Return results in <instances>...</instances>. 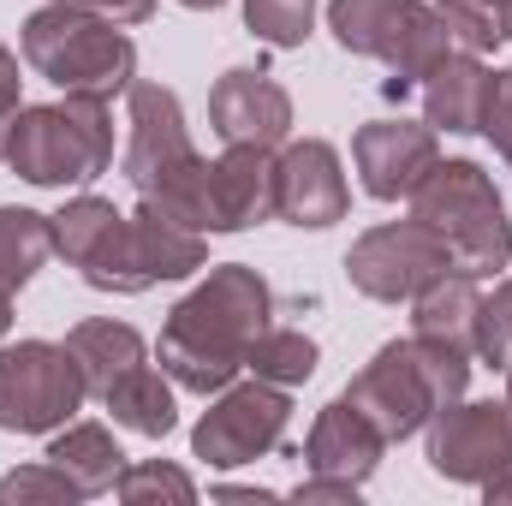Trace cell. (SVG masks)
Returning <instances> with one entry per match:
<instances>
[{"mask_svg": "<svg viewBox=\"0 0 512 506\" xmlns=\"http://www.w3.org/2000/svg\"><path fill=\"white\" fill-rule=\"evenodd\" d=\"M268 316H274V292L256 268H245V262L209 268V280L197 292H185L161 328L155 352H161L167 381H179L185 393H203V399L233 387L251 340L268 328Z\"/></svg>", "mask_w": 512, "mask_h": 506, "instance_id": "obj_1", "label": "cell"}, {"mask_svg": "<svg viewBox=\"0 0 512 506\" xmlns=\"http://www.w3.org/2000/svg\"><path fill=\"white\" fill-rule=\"evenodd\" d=\"M18 48H24V66L66 96L114 102L120 90L137 84V42L126 36V24H108V18L60 6V0H48L42 12L24 18Z\"/></svg>", "mask_w": 512, "mask_h": 506, "instance_id": "obj_2", "label": "cell"}, {"mask_svg": "<svg viewBox=\"0 0 512 506\" xmlns=\"http://www.w3.org/2000/svg\"><path fill=\"white\" fill-rule=\"evenodd\" d=\"M411 221H423L459 274L489 280L512 262V221L495 179L477 161H435L411 191Z\"/></svg>", "mask_w": 512, "mask_h": 506, "instance_id": "obj_3", "label": "cell"}, {"mask_svg": "<svg viewBox=\"0 0 512 506\" xmlns=\"http://www.w3.org/2000/svg\"><path fill=\"white\" fill-rule=\"evenodd\" d=\"M465 381H471V358L447 352V346H429V340H387L382 352L352 376L346 399L382 429V441H411L417 429H429V417L453 399H465Z\"/></svg>", "mask_w": 512, "mask_h": 506, "instance_id": "obj_4", "label": "cell"}, {"mask_svg": "<svg viewBox=\"0 0 512 506\" xmlns=\"http://www.w3.org/2000/svg\"><path fill=\"white\" fill-rule=\"evenodd\" d=\"M6 167L42 191L90 185L114 167V114L102 96H66L48 108H18L6 131Z\"/></svg>", "mask_w": 512, "mask_h": 506, "instance_id": "obj_5", "label": "cell"}, {"mask_svg": "<svg viewBox=\"0 0 512 506\" xmlns=\"http://www.w3.org/2000/svg\"><path fill=\"white\" fill-rule=\"evenodd\" d=\"M126 179L137 197H149L155 209H167L173 221L203 233V179L209 161L197 155L185 108L167 84H131V143H126Z\"/></svg>", "mask_w": 512, "mask_h": 506, "instance_id": "obj_6", "label": "cell"}, {"mask_svg": "<svg viewBox=\"0 0 512 506\" xmlns=\"http://www.w3.org/2000/svg\"><path fill=\"white\" fill-rule=\"evenodd\" d=\"M209 262V233L173 221L167 209H155L149 197L137 203V215H120L108 227V239L78 262V274L96 286V292H149L161 280H185Z\"/></svg>", "mask_w": 512, "mask_h": 506, "instance_id": "obj_7", "label": "cell"}, {"mask_svg": "<svg viewBox=\"0 0 512 506\" xmlns=\"http://www.w3.org/2000/svg\"><path fill=\"white\" fill-rule=\"evenodd\" d=\"M90 387L72 352L54 340H18L0 352V429L6 435H54L84 411Z\"/></svg>", "mask_w": 512, "mask_h": 506, "instance_id": "obj_8", "label": "cell"}, {"mask_svg": "<svg viewBox=\"0 0 512 506\" xmlns=\"http://www.w3.org/2000/svg\"><path fill=\"white\" fill-rule=\"evenodd\" d=\"M286 423H292L286 387H274V381H233V387L215 393V405L191 429V453L209 459L215 471L256 465L262 453H274L286 441Z\"/></svg>", "mask_w": 512, "mask_h": 506, "instance_id": "obj_9", "label": "cell"}, {"mask_svg": "<svg viewBox=\"0 0 512 506\" xmlns=\"http://www.w3.org/2000/svg\"><path fill=\"white\" fill-rule=\"evenodd\" d=\"M453 268V256L441 251V239L423 221H387L370 227L352 251H346V280L376 298V304H411L429 280H441Z\"/></svg>", "mask_w": 512, "mask_h": 506, "instance_id": "obj_10", "label": "cell"}, {"mask_svg": "<svg viewBox=\"0 0 512 506\" xmlns=\"http://www.w3.org/2000/svg\"><path fill=\"white\" fill-rule=\"evenodd\" d=\"M429 471L447 483H489L512 471V405L453 399L429 417Z\"/></svg>", "mask_w": 512, "mask_h": 506, "instance_id": "obj_11", "label": "cell"}, {"mask_svg": "<svg viewBox=\"0 0 512 506\" xmlns=\"http://www.w3.org/2000/svg\"><path fill=\"white\" fill-rule=\"evenodd\" d=\"M346 209H352V191H346L334 143L304 137V143H286L274 155V215L280 221H292L304 233H322V227L346 221Z\"/></svg>", "mask_w": 512, "mask_h": 506, "instance_id": "obj_12", "label": "cell"}, {"mask_svg": "<svg viewBox=\"0 0 512 506\" xmlns=\"http://www.w3.org/2000/svg\"><path fill=\"white\" fill-rule=\"evenodd\" d=\"M352 161H358V173H364V191L376 197V203H399V197H411L417 191V179L441 161V149H435V126L423 120H370V126H358L352 137Z\"/></svg>", "mask_w": 512, "mask_h": 506, "instance_id": "obj_13", "label": "cell"}, {"mask_svg": "<svg viewBox=\"0 0 512 506\" xmlns=\"http://www.w3.org/2000/svg\"><path fill=\"white\" fill-rule=\"evenodd\" d=\"M274 215V149L227 143L203 179V233H245Z\"/></svg>", "mask_w": 512, "mask_h": 506, "instance_id": "obj_14", "label": "cell"}, {"mask_svg": "<svg viewBox=\"0 0 512 506\" xmlns=\"http://www.w3.org/2000/svg\"><path fill=\"white\" fill-rule=\"evenodd\" d=\"M209 126L221 131V143H256V149H280L292 137V96L256 72L233 66L227 78H215L209 90Z\"/></svg>", "mask_w": 512, "mask_h": 506, "instance_id": "obj_15", "label": "cell"}, {"mask_svg": "<svg viewBox=\"0 0 512 506\" xmlns=\"http://www.w3.org/2000/svg\"><path fill=\"white\" fill-rule=\"evenodd\" d=\"M387 441L382 429L340 393L334 405H322L316 411V423H310V441H304V465L316 471V477H340V483H370L376 477V465H382Z\"/></svg>", "mask_w": 512, "mask_h": 506, "instance_id": "obj_16", "label": "cell"}, {"mask_svg": "<svg viewBox=\"0 0 512 506\" xmlns=\"http://www.w3.org/2000/svg\"><path fill=\"white\" fill-rule=\"evenodd\" d=\"M489 102H495V72L483 66V54H447L429 78H423V120L435 131H453V137H471L489 120Z\"/></svg>", "mask_w": 512, "mask_h": 506, "instance_id": "obj_17", "label": "cell"}, {"mask_svg": "<svg viewBox=\"0 0 512 506\" xmlns=\"http://www.w3.org/2000/svg\"><path fill=\"white\" fill-rule=\"evenodd\" d=\"M477 304H483L477 280L447 268L441 280H429L411 298V334L429 340V346H447L459 358H477Z\"/></svg>", "mask_w": 512, "mask_h": 506, "instance_id": "obj_18", "label": "cell"}, {"mask_svg": "<svg viewBox=\"0 0 512 506\" xmlns=\"http://www.w3.org/2000/svg\"><path fill=\"white\" fill-rule=\"evenodd\" d=\"M66 352H72V364H78L90 393H108L131 364H143V334L131 322H114V316H90V322H78L66 334Z\"/></svg>", "mask_w": 512, "mask_h": 506, "instance_id": "obj_19", "label": "cell"}, {"mask_svg": "<svg viewBox=\"0 0 512 506\" xmlns=\"http://www.w3.org/2000/svg\"><path fill=\"white\" fill-rule=\"evenodd\" d=\"M48 465H60L84 495H108L120 483V471H126V453L102 423H66V429H54Z\"/></svg>", "mask_w": 512, "mask_h": 506, "instance_id": "obj_20", "label": "cell"}, {"mask_svg": "<svg viewBox=\"0 0 512 506\" xmlns=\"http://www.w3.org/2000/svg\"><path fill=\"white\" fill-rule=\"evenodd\" d=\"M102 405L114 411V423H120V429L149 435V441L173 435V423H179V405H173L167 370H149V364H131L126 376L102 393Z\"/></svg>", "mask_w": 512, "mask_h": 506, "instance_id": "obj_21", "label": "cell"}, {"mask_svg": "<svg viewBox=\"0 0 512 506\" xmlns=\"http://www.w3.org/2000/svg\"><path fill=\"white\" fill-rule=\"evenodd\" d=\"M417 0H328V30L346 54H364V60H387L399 24L411 18Z\"/></svg>", "mask_w": 512, "mask_h": 506, "instance_id": "obj_22", "label": "cell"}, {"mask_svg": "<svg viewBox=\"0 0 512 506\" xmlns=\"http://www.w3.org/2000/svg\"><path fill=\"white\" fill-rule=\"evenodd\" d=\"M54 251V221L36 209H0V292L30 286V274Z\"/></svg>", "mask_w": 512, "mask_h": 506, "instance_id": "obj_23", "label": "cell"}, {"mask_svg": "<svg viewBox=\"0 0 512 506\" xmlns=\"http://www.w3.org/2000/svg\"><path fill=\"white\" fill-rule=\"evenodd\" d=\"M316 364H322L316 340L298 334V328H274V322L256 334L251 352H245V370L256 381H274V387H304V381L316 376Z\"/></svg>", "mask_w": 512, "mask_h": 506, "instance_id": "obj_24", "label": "cell"}, {"mask_svg": "<svg viewBox=\"0 0 512 506\" xmlns=\"http://www.w3.org/2000/svg\"><path fill=\"white\" fill-rule=\"evenodd\" d=\"M48 221H54V251L78 268L84 256L108 239V227L120 221V209H114L108 197H72V203H66L60 215H48Z\"/></svg>", "mask_w": 512, "mask_h": 506, "instance_id": "obj_25", "label": "cell"}, {"mask_svg": "<svg viewBox=\"0 0 512 506\" xmlns=\"http://www.w3.org/2000/svg\"><path fill=\"white\" fill-rule=\"evenodd\" d=\"M114 495L126 506H191L197 501V483L179 471V465H161V459H143V465H126L120 471V483H114Z\"/></svg>", "mask_w": 512, "mask_h": 506, "instance_id": "obj_26", "label": "cell"}, {"mask_svg": "<svg viewBox=\"0 0 512 506\" xmlns=\"http://www.w3.org/2000/svg\"><path fill=\"white\" fill-rule=\"evenodd\" d=\"M245 24L268 48H304L316 24V0H245Z\"/></svg>", "mask_w": 512, "mask_h": 506, "instance_id": "obj_27", "label": "cell"}, {"mask_svg": "<svg viewBox=\"0 0 512 506\" xmlns=\"http://www.w3.org/2000/svg\"><path fill=\"white\" fill-rule=\"evenodd\" d=\"M477 358L495 370L512 364V280L483 292V304H477Z\"/></svg>", "mask_w": 512, "mask_h": 506, "instance_id": "obj_28", "label": "cell"}, {"mask_svg": "<svg viewBox=\"0 0 512 506\" xmlns=\"http://www.w3.org/2000/svg\"><path fill=\"white\" fill-rule=\"evenodd\" d=\"M24 501H84V489L60 465H18V471L0 477V506H24Z\"/></svg>", "mask_w": 512, "mask_h": 506, "instance_id": "obj_29", "label": "cell"}, {"mask_svg": "<svg viewBox=\"0 0 512 506\" xmlns=\"http://www.w3.org/2000/svg\"><path fill=\"white\" fill-rule=\"evenodd\" d=\"M435 12H441V24L453 30V42H459L465 54H489V48L507 42V36H501V12H489V6H477V0H435Z\"/></svg>", "mask_w": 512, "mask_h": 506, "instance_id": "obj_30", "label": "cell"}, {"mask_svg": "<svg viewBox=\"0 0 512 506\" xmlns=\"http://www.w3.org/2000/svg\"><path fill=\"white\" fill-rule=\"evenodd\" d=\"M483 137L495 143V155L512 167V66H507V72H495V102H489Z\"/></svg>", "mask_w": 512, "mask_h": 506, "instance_id": "obj_31", "label": "cell"}, {"mask_svg": "<svg viewBox=\"0 0 512 506\" xmlns=\"http://www.w3.org/2000/svg\"><path fill=\"white\" fill-rule=\"evenodd\" d=\"M18 84H24V78H18V54L0 42V161H6V131L18 120V108H24V102H18Z\"/></svg>", "mask_w": 512, "mask_h": 506, "instance_id": "obj_32", "label": "cell"}, {"mask_svg": "<svg viewBox=\"0 0 512 506\" xmlns=\"http://www.w3.org/2000/svg\"><path fill=\"white\" fill-rule=\"evenodd\" d=\"M60 6H78V12H96L108 24H143L155 12V0H60Z\"/></svg>", "mask_w": 512, "mask_h": 506, "instance_id": "obj_33", "label": "cell"}, {"mask_svg": "<svg viewBox=\"0 0 512 506\" xmlns=\"http://www.w3.org/2000/svg\"><path fill=\"white\" fill-rule=\"evenodd\" d=\"M292 501L298 506H322V501H358V483H340V477H304L298 489H292Z\"/></svg>", "mask_w": 512, "mask_h": 506, "instance_id": "obj_34", "label": "cell"}, {"mask_svg": "<svg viewBox=\"0 0 512 506\" xmlns=\"http://www.w3.org/2000/svg\"><path fill=\"white\" fill-rule=\"evenodd\" d=\"M483 495H489V506L512 501V471H501V477H489V483H483Z\"/></svg>", "mask_w": 512, "mask_h": 506, "instance_id": "obj_35", "label": "cell"}, {"mask_svg": "<svg viewBox=\"0 0 512 506\" xmlns=\"http://www.w3.org/2000/svg\"><path fill=\"white\" fill-rule=\"evenodd\" d=\"M215 495H221V501H274V495H268V489H215Z\"/></svg>", "mask_w": 512, "mask_h": 506, "instance_id": "obj_36", "label": "cell"}, {"mask_svg": "<svg viewBox=\"0 0 512 506\" xmlns=\"http://www.w3.org/2000/svg\"><path fill=\"white\" fill-rule=\"evenodd\" d=\"M6 328H12V292H0V340H6Z\"/></svg>", "mask_w": 512, "mask_h": 506, "instance_id": "obj_37", "label": "cell"}, {"mask_svg": "<svg viewBox=\"0 0 512 506\" xmlns=\"http://www.w3.org/2000/svg\"><path fill=\"white\" fill-rule=\"evenodd\" d=\"M501 36H507V42H512V6H507V12H501Z\"/></svg>", "mask_w": 512, "mask_h": 506, "instance_id": "obj_38", "label": "cell"}, {"mask_svg": "<svg viewBox=\"0 0 512 506\" xmlns=\"http://www.w3.org/2000/svg\"><path fill=\"white\" fill-rule=\"evenodd\" d=\"M477 6H489V12H507L512 0H477Z\"/></svg>", "mask_w": 512, "mask_h": 506, "instance_id": "obj_39", "label": "cell"}, {"mask_svg": "<svg viewBox=\"0 0 512 506\" xmlns=\"http://www.w3.org/2000/svg\"><path fill=\"white\" fill-rule=\"evenodd\" d=\"M507 405H512V364H507Z\"/></svg>", "mask_w": 512, "mask_h": 506, "instance_id": "obj_40", "label": "cell"}]
</instances>
